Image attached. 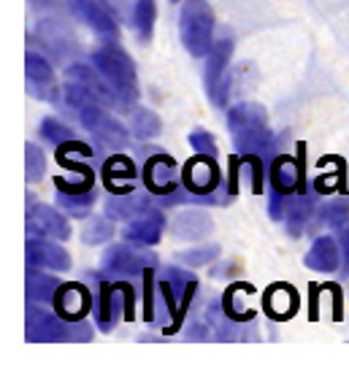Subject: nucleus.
I'll use <instances>...</instances> for the list:
<instances>
[{"label": "nucleus", "instance_id": "1", "mask_svg": "<svg viewBox=\"0 0 349 365\" xmlns=\"http://www.w3.org/2000/svg\"><path fill=\"white\" fill-rule=\"evenodd\" d=\"M228 133L236 146V155H258L265 160L271 152V128L268 111L260 103L244 101L228 111Z\"/></svg>", "mask_w": 349, "mask_h": 365}, {"label": "nucleus", "instance_id": "2", "mask_svg": "<svg viewBox=\"0 0 349 365\" xmlns=\"http://www.w3.org/2000/svg\"><path fill=\"white\" fill-rule=\"evenodd\" d=\"M92 66L108 78V84L125 98V103L133 111V103L138 101V73H136L130 54L125 49H119L116 41H108L92 52Z\"/></svg>", "mask_w": 349, "mask_h": 365}, {"label": "nucleus", "instance_id": "3", "mask_svg": "<svg viewBox=\"0 0 349 365\" xmlns=\"http://www.w3.org/2000/svg\"><path fill=\"white\" fill-rule=\"evenodd\" d=\"M214 11L206 0H184L179 11V36L193 57H206L214 43Z\"/></svg>", "mask_w": 349, "mask_h": 365}, {"label": "nucleus", "instance_id": "4", "mask_svg": "<svg viewBox=\"0 0 349 365\" xmlns=\"http://www.w3.org/2000/svg\"><path fill=\"white\" fill-rule=\"evenodd\" d=\"M141 244L133 247L128 244H114L106 249L101 260V276L106 279H125V276H141L146 268H157V257L146 249H138Z\"/></svg>", "mask_w": 349, "mask_h": 365}, {"label": "nucleus", "instance_id": "5", "mask_svg": "<svg viewBox=\"0 0 349 365\" xmlns=\"http://www.w3.org/2000/svg\"><path fill=\"white\" fill-rule=\"evenodd\" d=\"M233 57V38L231 36H220L214 38L211 49L206 54V66H203V81H206V92L211 103L222 108L228 101V66Z\"/></svg>", "mask_w": 349, "mask_h": 365}, {"label": "nucleus", "instance_id": "6", "mask_svg": "<svg viewBox=\"0 0 349 365\" xmlns=\"http://www.w3.org/2000/svg\"><path fill=\"white\" fill-rule=\"evenodd\" d=\"M27 341H74V322L63 319L57 312L41 309V303L27 300Z\"/></svg>", "mask_w": 349, "mask_h": 365}, {"label": "nucleus", "instance_id": "7", "mask_svg": "<svg viewBox=\"0 0 349 365\" xmlns=\"http://www.w3.org/2000/svg\"><path fill=\"white\" fill-rule=\"evenodd\" d=\"M181 187L193 195H211L222 187V170L217 157L195 155L193 160L184 163L181 168Z\"/></svg>", "mask_w": 349, "mask_h": 365}, {"label": "nucleus", "instance_id": "8", "mask_svg": "<svg viewBox=\"0 0 349 365\" xmlns=\"http://www.w3.org/2000/svg\"><path fill=\"white\" fill-rule=\"evenodd\" d=\"M79 119L101 144L111 146V149H125L130 144V133L125 130V125L119 119H114L106 111V106H87L84 111H79Z\"/></svg>", "mask_w": 349, "mask_h": 365}, {"label": "nucleus", "instance_id": "9", "mask_svg": "<svg viewBox=\"0 0 349 365\" xmlns=\"http://www.w3.org/2000/svg\"><path fill=\"white\" fill-rule=\"evenodd\" d=\"M68 9L74 16H79L92 33H98L106 41L119 38V25H116L114 11L106 6L103 0H68Z\"/></svg>", "mask_w": 349, "mask_h": 365}, {"label": "nucleus", "instance_id": "10", "mask_svg": "<svg viewBox=\"0 0 349 365\" xmlns=\"http://www.w3.org/2000/svg\"><path fill=\"white\" fill-rule=\"evenodd\" d=\"M179 182L181 170L173 157L155 155L146 160V165H143V184H146V190L155 197L171 195L173 190H179Z\"/></svg>", "mask_w": 349, "mask_h": 365}, {"label": "nucleus", "instance_id": "11", "mask_svg": "<svg viewBox=\"0 0 349 365\" xmlns=\"http://www.w3.org/2000/svg\"><path fill=\"white\" fill-rule=\"evenodd\" d=\"M300 152H298V163L293 157L279 155L271 160L268 165V182H271V190L279 192V195H295V192H309V187L303 182V168H300Z\"/></svg>", "mask_w": 349, "mask_h": 365}, {"label": "nucleus", "instance_id": "12", "mask_svg": "<svg viewBox=\"0 0 349 365\" xmlns=\"http://www.w3.org/2000/svg\"><path fill=\"white\" fill-rule=\"evenodd\" d=\"M27 233L39 235V238H54V241H68L71 238V225L60 211L49 206H36L30 200L27 211Z\"/></svg>", "mask_w": 349, "mask_h": 365}, {"label": "nucleus", "instance_id": "13", "mask_svg": "<svg viewBox=\"0 0 349 365\" xmlns=\"http://www.w3.org/2000/svg\"><path fill=\"white\" fill-rule=\"evenodd\" d=\"M27 265L30 268H44V271H68L71 268V255L54 238L30 235V241H27Z\"/></svg>", "mask_w": 349, "mask_h": 365}, {"label": "nucleus", "instance_id": "14", "mask_svg": "<svg viewBox=\"0 0 349 365\" xmlns=\"http://www.w3.org/2000/svg\"><path fill=\"white\" fill-rule=\"evenodd\" d=\"M92 303H95V295L84 284H63L57 289L52 306L63 319L79 322V319H87V314L92 312Z\"/></svg>", "mask_w": 349, "mask_h": 365}, {"label": "nucleus", "instance_id": "15", "mask_svg": "<svg viewBox=\"0 0 349 365\" xmlns=\"http://www.w3.org/2000/svg\"><path fill=\"white\" fill-rule=\"evenodd\" d=\"M122 289L114 279H98V295H95V303H92V314L98 319V327L108 333L111 327L116 325V314H119V306L125 303V298H119Z\"/></svg>", "mask_w": 349, "mask_h": 365}, {"label": "nucleus", "instance_id": "16", "mask_svg": "<svg viewBox=\"0 0 349 365\" xmlns=\"http://www.w3.org/2000/svg\"><path fill=\"white\" fill-rule=\"evenodd\" d=\"M163 230H166V217H163V211L157 209H149L146 214L141 217H136V220H130L125 225V241H133V244H141V247H155L157 241L163 238Z\"/></svg>", "mask_w": 349, "mask_h": 365}, {"label": "nucleus", "instance_id": "17", "mask_svg": "<svg viewBox=\"0 0 349 365\" xmlns=\"http://www.w3.org/2000/svg\"><path fill=\"white\" fill-rule=\"evenodd\" d=\"M157 206V197L152 200L149 195H141V192H122V195H111L106 200V217L114 222H130L136 217L146 214L149 209Z\"/></svg>", "mask_w": 349, "mask_h": 365}, {"label": "nucleus", "instance_id": "18", "mask_svg": "<svg viewBox=\"0 0 349 365\" xmlns=\"http://www.w3.org/2000/svg\"><path fill=\"white\" fill-rule=\"evenodd\" d=\"M303 262H306V268L320 271V274H333V271H338V268L344 265L338 241H333L330 235H320V238L311 244L309 252H306Z\"/></svg>", "mask_w": 349, "mask_h": 365}, {"label": "nucleus", "instance_id": "19", "mask_svg": "<svg viewBox=\"0 0 349 365\" xmlns=\"http://www.w3.org/2000/svg\"><path fill=\"white\" fill-rule=\"evenodd\" d=\"M138 176L136 163L125 155H114L103 163V182L111 195H122V192H133V179Z\"/></svg>", "mask_w": 349, "mask_h": 365}, {"label": "nucleus", "instance_id": "20", "mask_svg": "<svg viewBox=\"0 0 349 365\" xmlns=\"http://www.w3.org/2000/svg\"><path fill=\"white\" fill-rule=\"evenodd\" d=\"M214 230V222L206 211H179L171 222V233L176 241H201Z\"/></svg>", "mask_w": 349, "mask_h": 365}, {"label": "nucleus", "instance_id": "21", "mask_svg": "<svg viewBox=\"0 0 349 365\" xmlns=\"http://www.w3.org/2000/svg\"><path fill=\"white\" fill-rule=\"evenodd\" d=\"M25 71H27V92L36 95V98H49L54 84V71L49 66V60L39 52H27Z\"/></svg>", "mask_w": 349, "mask_h": 365}, {"label": "nucleus", "instance_id": "22", "mask_svg": "<svg viewBox=\"0 0 349 365\" xmlns=\"http://www.w3.org/2000/svg\"><path fill=\"white\" fill-rule=\"evenodd\" d=\"M317 190L314 192H295V195L290 197V209H287V233L298 238V235L303 233L306 227L311 225V217H314V211H317Z\"/></svg>", "mask_w": 349, "mask_h": 365}, {"label": "nucleus", "instance_id": "23", "mask_svg": "<svg viewBox=\"0 0 349 365\" xmlns=\"http://www.w3.org/2000/svg\"><path fill=\"white\" fill-rule=\"evenodd\" d=\"M263 306L271 319H290L298 312V292L290 284H273L265 292Z\"/></svg>", "mask_w": 349, "mask_h": 365}, {"label": "nucleus", "instance_id": "24", "mask_svg": "<svg viewBox=\"0 0 349 365\" xmlns=\"http://www.w3.org/2000/svg\"><path fill=\"white\" fill-rule=\"evenodd\" d=\"M60 287H63V282L57 276L44 274V268H30L27 271V300L30 303H41V306L54 303V295Z\"/></svg>", "mask_w": 349, "mask_h": 365}, {"label": "nucleus", "instance_id": "25", "mask_svg": "<svg viewBox=\"0 0 349 365\" xmlns=\"http://www.w3.org/2000/svg\"><path fill=\"white\" fill-rule=\"evenodd\" d=\"M349 222V197H336L330 203H323L314 211V222L309 227H341Z\"/></svg>", "mask_w": 349, "mask_h": 365}, {"label": "nucleus", "instance_id": "26", "mask_svg": "<svg viewBox=\"0 0 349 365\" xmlns=\"http://www.w3.org/2000/svg\"><path fill=\"white\" fill-rule=\"evenodd\" d=\"M130 130H133L136 138L149 141V138L160 135L163 125H160V117H157L155 111H149V108H143V106H136V108L130 111Z\"/></svg>", "mask_w": 349, "mask_h": 365}, {"label": "nucleus", "instance_id": "27", "mask_svg": "<svg viewBox=\"0 0 349 365\" xmlns=\"http://www.w3.org/2000/svg\"><path fill=\"white\" fill-rule=\"evenodd\" d=\"M54 203L71 217H87L92 206H95V190H87V192H63V190H57Z\"/></svg>", "mask_w": 349, "mask_h": 365}, {"label": "nucleus", "instance_id": "28", "mask_svg": "<svg viewBox=\"0 0 349 365\" xmlns=\"http://www.w3.org/2000/svg\"><path fill=\"white\" fill-rule=\"evenodd\" d=\"M157 22V3L155 0H136V9H133V27L138 33V38L146 43L155 33Z\"/></svg>", "mask_w": 349, "mask_h": 365}, {"label": "nucleus", "instance_id": "29", "mask_svg": "<svg viewBox=\"0 0 349 365\" xmlns=\"http://www.w3.org/2000/svg\"><path fill=\"white\" fill-rule=\"evenodd\" d=\"M114 220H108V217H92L87 220L84 225V230H81V241L84 244H106V241H111V235H114Z\"/></svg>", "mask_w": 349, "mask_h": 365}, {"label": "nucleus", "instance_id": "30", "mask_svg": "<svg viewBox=\"0 0 349 365\" xmlns=\"http://www.w3.org/2000/svg\"><path fill=\"white\" fill-rule=\"evenodd\" d=\"M44 170H46V157L41 152V146L27 144L25 146V176L30 184H36L44 179Z\"/></svg>", "mask_w": 349, "mask_h": 365}, {"label": "nucleus", "instance_id": "31", "mask_svg": "<svg viewBox=\"0 0 349 365\" xmlns=\"http://www.w3.org/2000/svg\"><path fill=\"white\" fill-rule=\"evenodd\" d=\"M41 135H44L52 146H60V144H65V141H74V138H76L68 125L57 122V119H49V117L41 122Z\"/></svg>", "mask_w": 349, "mask_h": 365}, {"label": "nucleus", "instance_id": "32", "mask_svg": "<svg viewBox=\"0 0 349 365\" xmlns=\"http://www.w3.org/2000/svg\"><path fill=\"white\" fill-rule=\"evenodd\" d=\"M217 255H220V249L217 247H201V249H187V252H179V262L184 265H208V262L217 260Z\"/></svg>", "mask_w": 349, "mask_h": 365}, {"label": "nucleus", "instance_id": "33", "mask_svg": "<svg viewBox=\"0 0 349 365\" xmlns=\"http://www.w3.org/2000/svg\"><path fill=\"white\" fill-rule=\"evenodd\" d=\"M190 146H193L195 155H208V157H217V141H214V135L203 128H195L190 133Z\"/></svg>", "mask_w": 349, "mask_h": 365}, {"label": "nucleus", "instance_id": "34", "mask_svg": "<svg viewBox=\"0 0 349 365\" xmlns=\"http://www.w3.org/2000/svg\"><path fill=\"white\" fill-rule=\"evenodd\" d=\"M54 187L63 190V192H87V190H95V176H84V179H79V182H68L63 176H57V179H54Z\"/></svg>", "mask_w": 349, "mask_h": 365}, {"label": "nucleus", "instance_id": "35", "mask_svg": "<svg viewBox=\"0 0 349 365\" xmlns=\"http://www.w3.org/2000/svg\"><path fill=\"white\" fill-rule=\"evenodd\" d=\"M338 247H341V257H344V271L349 274V222L338 227Z\"/></svg>", "mask_w": 349, "mask_h": 365}, {"label": "nucleus", "instance_id": "36", "mask_svg": "<svg viewBox=\"0 0 349 365\" xmlns=\"http://www.w3.org/2000/svg\"><path fill=\"white\" fill-rule=\"evenodd\" d=\"M27 3H30L36 11H49V9H54L60 0H27Z\"/></svg>", "mask_w": 349, "mask_h": 365}, {"label": "nucleus", "instance_id": "37", "mask_svg": "<svg viewBox=\"0 0 349 365\" xmlns=\"http://www.w3.org/2000/svg\"><path fill=\"white\" fill-rule=\"evenodd\" d=\"M198 336H201V339H206L208 330L203 325H193L190 330H187V339H198Z\"/></svg>", "mask_w": 349, "mask_h": 365}, {"label": "nucleus", "instance_id": "38", "mask_svg": "<svg viewBox=\"0 0 349 365\" xmlns=\"http://www.w3.org/2000/svg\"><path fill=\"white\" fill-rule=\"evenodd\" d=\"M171 3H179V0H171Z\"/></svg>", "mask_w": 349, "mask_h": 365}]
</instances>
